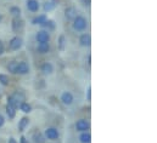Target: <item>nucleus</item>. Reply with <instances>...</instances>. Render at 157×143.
Wrapping results in <instances>:
<instances>
[{
	"instance_id": "14",
	"label": "nucleus",
	"mask_w": 157,
	"mask_h": 143,
	"mask_svg": "<svg viewBox=\"0 0 157 143\" xmlns=\"http://www.w3.org/2000/svg\"><path fill=\"white\" fill-rule=\"evenodd\" d=\"M41 72L45 73V74H51V73L54 72V67H52L51 63L46 62V63H44V64L41 66Z\"/></svg>"
},
{
	"instance_id": "28",
	"label": "nucleus",
	"mask_w": 157,
	"mask_h": 143,
	"mask_svg": "<svg viewBox=\"0 0 157 143\" xmlns=\"http://www.w3.org/2000/svg\"><path fill=\"white\" fill-rule=\"evenodd\" d=\"M9 143H17V142H16V140H15V138H12V137H11V138L9 140Z\"/></svg>"
},
{
	"instance_id": "13",
	"label": "nucleus",
	"mask_w": 157,
	"mask_h": 143,
	"mask_svg": "<svg viewBox=\"0 0 157 143\" xmlns=\"http://www.w3.org/2000/svg\"><path fill=\"white\" fill-rule=\"evenodd\" d=\"M49 50H50L49 42H39V45H38V51H39L40 53H46V52H49Z\"/></svg>"
},
{
	"instance_id": "29",
	"label": "nucleus",
	"mask_w": 157,
	"mask_h": 143,
	"mask_svg": "<svg viewBox=\"0 0 157 143\" xmlns=\"http://www.w3.org/2000/svg\"><path fill=\"white\" fill-rule=\"evenodd\" d=\"M21 143H28V142H27V140L25 137H21Z\"/></svg>"
},
{
	"instance_id": "21",
	"label": "nucleus",
	"mask_w": 157,
	"mask_h": 143,
	"mask_svg": "<svg viewBox=\"0 0 157 143\" xmlns=\"http://www.w3.org/2000/svg\"><path fill=\"white\" fill-rule=\"evenodd\" d=\"M10 12H11L13 16H16V17H20L21 10H20V7H16V6H13V7H11V9H10Z\"/></svg>"
},
{
	"instance_id": "17",
	"label": "nucleus",
	"mask_w": 157,
	"mask_h": 143,
	"mask_svg": "<svg viewBox=\"0 0 157 143\" xmlns=\"http://www.w3.org/2000/svg\"><path fill=\"white\" fill-rule=\"evenodd\" d=\"M28 123H29V120H28L27 118H22L21 121H20V124H18V129H20V131H23V130L26 129V126L28 125Z\"/></svg>"
},
{
	"instance_id": "15",
	"label": "nucleus",
	"mask_w": 157,
	"mask_h": 143,
	"mask_svg": "<svg viewBox=\"0 0 157 143\" xmlns=\"http://www.w3.org/2000/svg\"><path fill=\"white\" fill-rule=\"evenodd\" d=\"M79 141H80L82 143H90V141H91V136H90V134H86V132L82 134L80 137H79Z\"/></svg>"
},
{
	"instance_id": "23",
	"label": "nucleus",
	"mask_w": 157,
	"mask_h": 143,
	"mask_svg": "<svg viewBox=\"0 0 157 143\" xmlns=\"http://www.w3.org/2000/svg\"><path fill=\"white\" fill-rule=\"evenodd\" d=\"M34 142L44 143V142H45V140H44V137H43L40 134H37V135H34Z\"/></svg>"
},
{
	"instance_id": "12",
	"label": "nucleus",
	"mask_w": 157,
	"mask_h": 143,
	"mask_svg": "<svg viewBox=\"0 0 157 143\" xmlns=\"http://www.w3.org/2000/svg\"><path fill=\"white\" fill-rule=\"evenodd\" d=\"M23 27V22L18 18V17H16L13 21H12V29L15 31V32H17L18 29H21Z\"/></svg>"
},
{
	"instance_id": "20",
	"label": "nucleus",
	"mask_w": 157,
	"mask_h": 143,
	"mask_svg": "<svg viewBox=\"0 0 157 143\" xmlns=\"http://www.w3.org/2000/svg\"><path fill=\"white\" fill-rule=\"evenodd\" d=\"M20 108H21V110H22V112H25V113H29V112L32 110L31 106H29L28 103H25V102L20 105Z\"/></svg>"
},
{
	"instance_id": "26",
	"label": "nucleus",
	"mask_w": 157,
	"mask_h": 143,
	"mask_svg": "<svg viewBox=\"0 0 157 143\" xmlns=\"http://www.w3.org/2000/svg\"><path fill=\"white\" fill-rule=\"evenodd\" d=\"M4 123H5V119H4V116L0 114V127L4 125Z\"/></svg>"
},
{
	"instance_id": "9",
	"label": "nucleus",
	"mask_w": 157,
	"mask_h": 143,
	"mask_svg": "<svg viewBox=\"0 0 157 143\" xmlns=\"http://www.w3.org/2000/svg\"><path fill=\"white\" fill-rule=\"evenodd\" d=\"M61 101H62L65 105H67V106L72 105V102H73V96H72V94H71V92H63L62 96H61Z\"/></svg>"
},
{
	"instance_id": "30",
	"label": "nucleus",
	"mask_w": 157,
	"mask_h": 143,
	"mask_svg": "<svg viewBox=\"0 0 157 143\" xmlns=\"http://www.w3.org/2000/svg\"><path fill=\"white\" fill-rule=\"evenodd\" d=\"M1 18H2V17H1V15H0V22H1Z\"/></svg>"
},
{
	"instance_id": "25",
	"label": "nucleus",
	"mask_w": 157,
	"mask_h": 143,
	"mask_svg": "<svg viewBox=\"0 0 157 143\" xmlns=\"http://www.w3.org/2000/svg\"><path fill=\"white\" fill-rule=\"evenodd\" d=\"M16 64H17V62H11L10 64H9V71L11 72V73H15V71H16Z\"/></svg>"
},
{
	"instance_id": "8",
	"label": "nucleus",
	"mask_w": 157,
	"mask_h": 143,
	"mask_svg": "<svg viewBox=\"0 0 157 143\" xmlns=\"http://www.w3.org/2000/svg\"><path fill=\"white\" fill-rule=\"evenodd\" d=\"M65 16L67 20H75L77 17V10L75 7H67L65 11Z\"/></svg>"
},
{
	"instance_id": "7",
	"label": "nucleus",
	"mask_w": 157,
	"mask_h": 143,
	"mask_svg": "<svg viewBox=\"0 0 157 143\" xmlns=\"http://www.w3.org/2000/svg\"><path fill=\"white\" fill-rule=\"evenodd\" d=\"M27 7L32 12H37L39 10V2L38 0H27Z\"/></svg>"
},
{
	"instance_id": "5",
	"label": "nucleus",
	"mask_w": 157,
	"mask_h": 143,
	"mask_svg": "<svg viewBox=\"0 0 157 143\" xmlns=\"http://www.w3.org/2000/svg\"><path fill=\"white\" fill-rule=\"evenodd\" d=\"M37 40H38V42H49L50 35H49L48 32L40 31V32H38V34H37Z\"/></svg>"
},
{
	"instance_id": "2",
	"label": "nucleus",
	"mask_w": 157,
	"mask_h": 143,
	"mask_svg": "<svg viewBox=\"0 0 157 143\" xmlns=\"http://www.w3.org/2000/svg\"><path fill=\"white\" fill-rule=\"evenodd\" d=\"M29 72V67L26 62H20L16 64V71L15 73H18V74H27Z\"/></svg>"
},
{
	"instance_id": "19",
	"label": "nucleus",
	"mask_w": 157,
	"mask_h": 143,
	"mask_svg": "<svg viewBox=\"0 0 157 143\" xmlns=\"http://www.w3.org/2000/svg\"><path fill=\"white\" fill-rule=\"evenodd\" d=\"M55 0H52V1H49V2H46L45 5H44V10L45 11H50V10H52L54 7H55Z\"/></svg>"
},
{
	"instance_id": "27",
	"label": "nucleus",
	"mask_w": 157,
	"mask_h": 143,
	"mask_svg": "<svg viewBox=\"0 0 157 143\" xmlns=\"http://www.w3.org/2000/svg\"><path fill=\"white\" fill-rule=\"evenodd\" d=\"M2 52H4V47H2V42L0 41V55H1Z\"/></svg>"
},
{
	"instance_id": "3",
	"label": "nucleus",
	"mask_w": 157,
	"mask_h": 143,
	"mask_svg": "<svg viewBox=\"0 0 157 143\" xmlns=\"http://www.w3.org/2000/svg\"><path fill=\"white\" fill-rule=\"evenodd\" d=\"M21 46H22V39L21 38L16 36V38L11 39V41H10V49L11 50H18Z\"/></svg>"
},
{
	"instance_id": "6",
	"label": "nucleus",
	"mask_w": 157,
	"mask_h": 143,
	"mask_svg": "<svg viewBox=\"0 0 157 143\" xmlns=\"http://www.w3.org/2000/svg\"><path fill=\"white\" fill-rule=\"evenodd\" d=\"M45 136L49 138V140H56L59 137V131L54 127H50L45 131Z\"/></svg>"
},
{
	"instance_id": "10",
	"label": "nucleus",
	"mask_w": 157,
	"mask_h": 143,
	"mask_svg": "<svg viewBox=\"0 0 157 143\" xmlns=\"http://www.w3.org/2000/svg\"><path fill=\"white\" fill-rule=\"evenodd\" d=\"M11 97H12V100L15 101V103H16V107H18L21 103H23L22 101H25V96H23L22 94H18V92L13 94Z\"/></svg>"
},
{
	"instance_id": "22",
	"label": "nucleus",
	"mask_w": 157,
	"mask_h": 143,
	"mask_svg": "<svg viewBox=\"0 0 157 143\" xmlns=\"http://www.w3.org/2000/svg\"><path fill=\"white\" fill-rule=\"evenodd\" d=\"M0 82L2 84V85H9V78L5 75V74H0Z\"/></svg>"
},
{
	"instance_id": "24",
	"label": "nucleus",
	"mask_w": 157,
	"mask_h": 143,
	"mask_svg": "<svg viewBox=\"0 0 157 143\" xmlns=\"http://www.w3.org/2000/svg\"><path fill=\"white\" fill-rule=\"evenodd\" d=\"M59 45H60V50H63V49H65V36H63V35L60 36Z\"/></svg>"
},
{
	"instance_id": "18",
	"label": "nucleus",
	"mask_w": 157,
	"mask_h": 143,
	"mask_svg": "<svg viewBox=\"0 0 157 143\" xmlns=\"http://www.w3.org/2000/svg\"><path fill=\"white\" fill-rule=\"evenodd\" d=\"M6 112H7V114H9V118L12 119V118L15 116V107L7 105V106H6Z\"/></svg>"
},
{
	"instance_id": "11",
	"label": "nucleus",
	"mask_w": 157,
	"mask_h": 143,
	"mask_svg": "<svg viewBox=\"0 0 157 143\" xmlns=\"http://www.w3.org/2000/svg\"><path fill=\"white\" fill-rule=\"evenodd\" d=\"M79 42H80L82 46H89L90 42H91L90 35L89 34H83V35L80 36V39H79Z\"/></svg>"
},
{
	"instance_id": "16",
	"label": "nucleus",
	"mask_w": 157,
	"mask_h": 143,
	"mask_svg": "<svg viewBox=\"0 0 157 143\" xmlns=\"http://www.w3.org/2000/svg\"><path fill=\"white\" fill-rule=\"evenodd\" d=\"M45 22H46V16H45V15L38 16L37 18L33 20V24H44Z\"/></svg>"
},
{
	"instance_id": "1",
	"label": "nucleus",
	"mask_w": 157,
	"mask_h": 143,
	"mask_svg": "<svg viewBox=\"0 0 157 143\" xmlns=\"http://www.w3.org/2000/svg\"><path fill=\"white\" fill-rule=\"evenodd\" d=\"M73 28L78 32H82L86 28V20L83 16H77L75 18V23H73Z\"/></svg>"
},
{
	"instance_id": "4",
	"label": "nucleus",
	"mask_w": 157,
	"mask_h": 143,
	"mask_svg": "<svg viewBox=\"0 0 157 143\" xmlns=\"http://www.w3.org/2000/svg\"><path fill=\"white\" fill-rule=\"evenodd\" d=\"M76 129H77V131H82V132L86 131L89 129V123L86 120H84V119H80L76 124Z\"/></svg>"
}]
</instances>
